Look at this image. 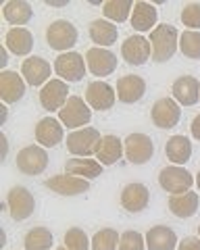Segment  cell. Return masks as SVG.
Segmentation results:
<instances>
[{"label":"cell","instance_id":"cell-31","mask_svg":"<svg viewBox=\"0 0 200 250\" xmlns=\"http://www.w3.org/2000/svg\"><path fill=\"white\" fill-rule=\"evenodd\" d=\"M102 11H104L109 21L123 23V21H127V17L134 13V2L132 0H106V2L102 4Z\"/></svg>","mask_w":200,"mask_h":250},{"label":"cell","instance_id":"cell-44","mask_svg":"<svg viewBox=\"0 0 200 250\" xmlns=\"http://www.w3.org/2000/svg\"><path fill=\"white\" fill-rule=\"evenodd\" d=\"M198 236H200V225H198Z\"/></svg>","mask_w":200,"mask_h":250},{"label":"cell","instance_id":"cell-20","mask_svg":"<svg viewBox=\"0 0 200 250\" xmlns=\"http://www.w3.org/2000/svg\"><path fill=\"white\" fill-rule=\"evenodd\" d=\"M146 94V82L140 75H123L117 82V98L125 104H134Z\"/></svg>","mask_w":200,"mask_h":250},{"label":"cell","instance_id":"cell-4","mask_svg":"<svg viewBox=\"0 0 200 250\" xmlns=\"http://www.w3.org/2000/svg\"><path fill=\"white\" fill-rule=\"evenodd\" d=\"M100 140H102V136H100V131L96 127L75 129L67 138V150L75 156H80V159H86L88 154H96V146Z\"/></svg>","mask_w":200,"mask_h":250},{"label":"cell","instance_id":"cell-14","mask_svg":"<svg viewBox=\"0 0 200 250\" xmlns=\"http://www.w3.org/2000/svg\"><path fill=\"white\" fill-rule=\"evenodd\" d=\"M46 188L52 192L60 194V196H78V194H83L90 190V182L75 175H52L46 179Z\"/></svg>","mask_w":200,"mask_h":250},{"label":"cell","instance_id":"cell-38","mask_svg":"<svg viewBox=\"0 0 200 250\" xmlns=\"http://www.w3.org/2000/svg\"><path fill=\"white\" fill-rule=\"evenodd\" d=\"M178 250H200V240L194 238V236L183 238L180 244H178Z\"/></svg>","mask_w":200,"mask_h":250},{"label":"cell","instance_id":"cell-7","mask_svg":"<svg viewBox=\"0 0 200 250\" xmlns=\"http://www.w3.org/2000/svg\"><path fill=\"white\" fill-rule=\"evenodd\" d=\"M159 184H160V188H163L165 192H171L173 196H175V194L190 192L192 184H194V177H192V173H190L188 169L173 165V167L160 169Z\"/></svg>","mask_w":200,"mask_h":250},{"label":"cell","instance_id":"cell-16","mask_svg":"<svg viewBox=\"0 0 200 250\" xmlns=\"http://www.w3.org/2000/svg\"><path fill=\"white\" fill-rule=\"evenodd\" d=\"M25 80L17 71H2L0 73V98L6 104H15L25 96Z\"/></svg>","mask_w":200,"mask_h":250},{"label":"cell","instance_id":"cell-40","mask_svg":"<svg viewBox=\"0 0 200 250\" xmlns=\"http://www.w3.org/2000/svg\"><path fill=\"white\" fill-rule=\"evenodd\" d=\"M6 152H9V142H6V136L2 134V136H0V156L4 159Z\"/></svg>","mask_w":200,"mask_h":250},{"label":"cell","instance_id":"cell-12","mask_svg":"<svg viewBox=\"0 0 200 250\" xmlns=\"http://www.w3.org/2000/svg\"><path fill=\"white\" fill-rule=\"evenodd\" d=\"M69 100V85L63 80H50L40 90V103L48 113L60 111Z\"/></svg>","mask_w":200,"mask_h":250},{"label":"cell","instance_id":"cell-9","mask_svg":"<svg viewBox=\"0 0 200 250\" xmlns=\"http://www.w3.org/2000/svg\"><path fill=\"white\" fill-rule=\"evenodd\" d=\"M48 165V154L42 146H25L17 154V169L25 175H40Z\"/></svg>","mask_w":200,"mask_h":250},{"label":"cell","instance_id":"cell-42","mask_svg":"<svg viewBox=\"0 0 200 250\" xmlns=\"http://www.w3.org/2000/svg\"><path fill=\"white\" fill-rule=\"evenodd\" d=\"M196 186H198V190H200V171H198V175H196Z\"/></svg>","mask_w":200,"mask_h":250},{"label":"cell","instance_id":"cell-32","mask_svg":"<svg viewBox=\"0 0 200 250\" xmlns=\"http://www.w3.org/2000/svg\"><path fill=\"white\" fill-rule=\"evenodd\" d=\"M25 250H50L52 248V231L48 228H34L23 238Z\"/></svg>","mask_w":200,"mask_h":250},{"label":"cell","instance_id":"cell-11","mask_svg":"<svg viewBox=\"0 0 200 250\" xmlns=\"http://www.w3.org/2000/svg\"><path fill=\"white\" fill-rule=\"evenodd\" d=\"M121 57L125 59L127 65L140 67L152 57V46L150 40H146L144 36H129L125 42L121 44Z\"/></svg>","mask_w":200,"mask_h":250},{"label":"cell","instance_id":"cell-6","mask_svg":"<svg viewBox=\"0 0 200 250\" xmlns=\"http://www.w3.org/2000/svg\"><path fill=\"white\" fill-rule=\"evenodd\" d=\"M55 73L63 82H81L86 75V61L80 52H65L55 59Z\"/></svg>","mask_w":200,"mask_h":250},{"label":"cell","instance_id":"cell-30","mask_svg":"<svg viewBox=\"0 0 200 250\" xmlns=\"http://www.w3.org/2000/svg\"><path fill=\"white\" fill-rule=\"evenodd\" d=\"M65 169L69 175L81 177V179H94L102 175V165L94 159H69L65 163Z\"/></svg>","mask_w":200,"mask_h":250},{"label":"cell","instance_id":"cell-2","mask_svg":"<svg viewBox=\"0 0 200 250\" xmlns=\"http://www.w3.org/2000/svg\"><path fill=\"white\" fill-rule=\"evenodd\" d=\"M46 42H48L52 50H59L63 54L71 52V48L78 44V27L65 19L52 21L48 29H46Z\"/></svg>","mask_w":200,"mask_h":250},{"label":"cell","instance_id":"cell-29","mask_svg":"<svg viewBox=\"0 0 200 250\" xmlns=\"http://www.w3.org/2000/svg\"><path fill=\"white\" fill-rule=\"evenodd\" d=\"M2 15L4 19L15 27H21L34 17V9L29 2H23V0H9L2 6Z\"/></svg>","mask_w":200,"mask_h":250},{"label":"cell","instance_id":"cell-28","mask_svg":"<svg viewBox=\"0 0 200 250\" xmlns=\"http://www.w3.org/2000/svg\"><path fill=\"white\" fill-rule=\"evenodd\" d=\"M165 154L167 159L175 163V165H186L192 156V142L186 136H171L165 144Z\"/></svg>","mask_w":200,"mask_h":250},{"label":"cell","instance_id":"cell-8","mask_svg":"<svg viewBox=\"0 0 200 250\" xmlns=\"http://www.w3.org/2000/svg\"><path fill=\"white\" fill-rule=\"evenodd\" d=\"M150 119L160 129L175 127V125L180 123V119H181V108L178 104V100L175 98H159L157 103L152 104Z\"/></svg>","mask_w":200,"mask_h":250},{"label":"cell","instance_id":"cell-37","mask_svg":"<svg viewBox=\"0 0 200 250\" xmlns=\"http://www.w3.org/2000/svg\"><path fill=\"white\" fill-rule=\"evenodd\" d=\"M181 23L192 31L200 29V2H190L181 9Z\"/></svg>","mask_w":200,"mask_h":250},{"label":"cell","instance_id":"cell-34","mask_svg":"<svg viewBox=\"0 0 200 250\" xmlns=\"http://www.w3.org/2000/svg\"><path fill=\"white\" fill-rule=\"evenodd\" d=\"M180 50L183 52V57L188 59H200V34L198 31H183L180 36Z\"/></svg>","mask_w":200,"mask_h":250},{"label":"cell","instance_id":"cell-43","mask_svg":"<svg viewBox=\"0 0 200 250\" xmlns=\"http://www.w3.org/2000/svg\"><path fill=\"white\" fill-rule=\"evenodd\" d=\"M57 250H67V248H65V246H60V248H57Z\"/></svg>","mask_w":200,"mask_h":250},{"label":"cell","instance_id":"cell-25","mask_svg":"<svg viewBox=\"0 0 200 250\" xmlns=\"http://www.w3.org/2000/svg\"><path fill=\"white\" fill-rule=\"evenodd\" d=\"M6 48L17 57H27L34 48V36L25 27H11L6 31Z\"/></svg>","mask_w":200,"mask_h":250},{"label":"cell","instance_id":"cell-41","mask_svg":"<svg viewBox=\"0 0 200 250\" xmlns=\"http://www.w3.org/2000/svg\"><path fill=\"white\" fill-rule=\"evenodd\" d=\"M6 62H9V54H6L4 48H0V65L6 67Z\"/></svg>","mask_w":200,"mask_h":250},{"label":"cell","instance_id":"cell-15","mask_svg":"<svg viewBox=\"0 0 200 250\" xmlns=\"http://www.w3.org/2000/svg\"><path fill=\"white\" fill-rule=\"evenodd\" d=\"M117 100V92L106 82H92L86 90V103L96 111H109Z\"/></svg>","mask_w":200,"mask_h":250},{"label":"cell","instance_id":"cell-1","mask_svg":"<svg viewBox=\"0 0 200 250\" xmlns=\"http://www.w3.org/2000/svg\"><path fill=\"white\" fill-rule=\"evenodd\" d=\"M180 44L178 29L169 23L157 25L150 31V46H152V61L155 62H167L175 54Z\"/></svg>","mask_w":200,"mask_h":250},{"label":"cell","instance_id":"cell-23","mask_svg":"<svg viewBox=\"0 0 200 250\" xmlns=\"http://www.w3.org/2000/svg\"><path fill=\"white\" fill-rule=\"evenodd\" d=\"M90 38L98 48L113 46L119 38V27L109 19H94L90 23Z\"/></svg>","mask_w":200,"mask_h":250},{"label":"cell","instance_id":"cell-22","mask_svg":"<svg viewBox=\"0 0 200 250\" xmlns=\"http://www.w3.org/2000/svg\"><path fill=\"white\" fill-rule=\"evenodd\" d=\"M123 152H125V146H123V142L117 136H113V134L102 136V140L96 146V161L102 167H111L121 159Z\"/></svg>","mask_w":200,"mask_h":250},{"label":"cell","instance_id":"cell-3","mask_svg":"<svg viewBox=\"0 0 200 250\" xmlns=\"http://www.w3.org/2000/svg\"><path fill=\"white\" fill-rule=\"evenodd\" d=\"M92 119V108L86 104V100L80 96H69L67 104L59 111V121L69 129H81L88 127Z\"/></svg>","mask_w":200,"mask_h":250},{"label":"cell","instance_id":"cell-39","mask_svg":"<svg viewBox=\"0 0 200 250\" xmlns=\"http://www.w3.org/2000/svg\"><path fill=\"white\" fill-rule=\"evenodd\" d=\"M190 127H192V136H194L196 140H200V113L194 117V121H192Z\"/></svg>","mask_w":200,"mask_h":250},{"label":"cell","instance_id":"cell-13","mask_svg":"<svg viewBox=\"0 0 200 250\" xmlns=\"http://www.w3.org/2000/svg\"><path fill=\"white\" fill-rule=\"evenodd\" d=\"M86 62H88L90 73L96 77H106L115 73V69H117V57H115V52L106 48H98V46L86 52Z\"/></svg>","mask_w":200,"mask_h":250},{"label":"cell","instance_id":"cell-36","mask_svg":"<svg viewBox=\"0 0 200 250\" xmlns=\"http://www.w3.org/2000/svg\"><path fill=\"white\" fill-rule=\"evenodd\" d=\"M119 250H146V238L140 231L129 229L125 233H121Z\"/></svg>","mask_w":200,"mask_h":250},{"label":"cell","instance_id":"cell-35","mask_svg":"<svg viewBox=\"0 0 200 250\" xmlns=\"http://www.w3.org/2000/svg\"><path fill=\"white\" fill-rule=\"evenodd\" d=\"M90 242L86 231L81 228H71L65 233V248L67 250H88L90 248Z\"/></svg>","mask_w":200,"mask_h":250},{"label":"cell","instance_id":"cell-26","mask_svg":"<svg viewBox=\"0 0 200 250\" xmlns=\"http://www.w3.org/2000/svg\"><path fill=\"white\" fill-rule=\"evenodd\" d=\"M159 13L155 9V4L150 2H136L134 13H132V27L136 31H152L157 27Z\"/></svg>","mask_w":200,"mask_h":250},{"label":"cell","instance_id":"cell-27","mask_svg":"<svg viewBox=\"0 0 200 250\" xmlns=\"http://www.w3.org/2000/svg\"><path fill=\"white\" fill-rule=\"evenodd\" d=\"M198 194L196 192H183V194H175V196L169 198V210L180 217V219H188L194 217L198 210Z\"/></svg>","mask_w":200,"mask_h":250},{"label":"cell","instance_id":"cell-24","mask_svg":"<svg viewBox=\"0 0 200 250\" xmlns=\"http://www.w3.org/2000/svg\"><path fill=\"white\" fill-rule=\"evenodd\" d=\"M178 236L169 225H155L146 231V246L148 250H173L178 246Z\"/></svg>","mask_w":200,"mask_h":250},{"label":"cell","instance_id":"cell-21","mask_svg":"<svg viewBox=\"0 0 200 250\" xmlns=\"http://www.w3.org/2000/svg\"><path fill=\"white\" fill-rule=\"evenodd\" d=\"M173 98L178 104L192 106L200 100V82L192 75H181L173 82Z\"/></svg>","mask_w":200,"mask_h":250},{"label":"cell","instance_id":"cell-18","mask_svg":"<svg viewBox=\"0 0 200 250\" xmlns=\"http://www.w3.org/2000/svg\"><path fill=\"white\" fill-rule=\"evenodd\" d=\"M50 73H52L50 62L42 57H29L21 65V75L29 85H42V83L46 85Z\"/></svg>","mask_w":200,"mask_h":250},{"label":"cell","instance_id":"cell-10","mask_svg":"<svg viewBox=\"0 0 200 250\" xmlns=\"http://www.w3.org/2000/svg\"><path fill=\"white\" fill-rule=\"evenodd\" d=\"M123 146H125L127 161L134 163V165H144L155 154V142L146 134H129L125 138V142H123Z\"/></svg>","mask_w":200,"mask_h":250},{"label":"cell","instance_id":"cell-5","mask_svg":"<svg viewBox=\"0 0 200 250\" xmlns=\"http://www.w3.org/2000/svg\"><path fill=\"white\" fill-rule=\"evenodd\" d=\"M6 207H9V213L15 221H25V219H29L34 215L36 198L27 188L15 186V188H11L9 196H6Z\"/></svg>","mask_w":200,"mask_h":250},{"label":"cell","instance_id":"cell-17","mask_svg":"<svg viewBox=\"0 0 200 250\" xmlns=\"http://www.w3.org/2000/svg\"><path fill=\"white\" fill-rule=\"evenodd\" d=\"M63 123L55 117H44L36 125V140L40 142L42 148H55L59 142H63Z\"/></svg>","mask_w":200,"mask_h":250},{"label":"cell","instance_id":"cell-19","mask_svg":"<svg viewBox=\"0 0 200 250\" xmlns=\"http://www.w3.org/2000/svg\"><path fill=\"white\" fill-rule=\"evenodd\" d=\"M148 200H150V192L144 184H127L121 192V205L127 213H140L148 207Z\"/></svg>","mask_w":200,"mask_h":250},{"label":"cell","instance_id":"cell-33","mask_svg":"<svg viewBox=\"0 0 200 250\" xmlns=\"http://www.w3.org/2000/svg\"><path fill=\"white\" fill-rule=\"evenodd\" d=\"M119 240L121 236L117 233V229L104 228L94 233V238H92V250H117Z\"/></svg>","mask_w":200,"mask_h":250}]
</instances>
